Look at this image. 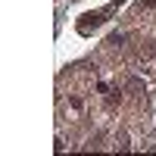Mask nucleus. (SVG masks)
I'll list each match as a JSON object with an SVG mask.
<instances>
[{
  "mask_svg": "<svg viewBox=\"0 0 156 156\" xmlns=\"http://www.w3.org/2000/svg\"><path fill=\"white\" fill-rule=\"evenodd\" d=\"M112 50H122L125 47V34H119V31H115V34H109V41H106Z\"/></svg>",
  "mask_w": 156,
  "mask_h": 156,
  "instance_id": "1",
  "label": "nucleus"
},
{
  "mask_svg": "<svg viewBox=\"0 0 156 156\" xmlns=\"http://www.w3.org/2000/svg\"><path fill=\"white\" fill-rule=\"evenodd\" d=\"M140 6H156V0H140Z\"/></svg>",
  "mask_w": 156,
  "mask_h": 156,
  "instance_id": "5",
  "label": "nucleus"
},
{
  "mask_svg": "<svg viewBox=\"0 0 156 156\" xmlns=\"http://www.w3.org/2000/svg\"><path fill=\"white\" fill-rule=\"evenodd\" d=\"M115 147H119V150H128V147H131V144H128V134H125V131L115 134Z\"/></svg>",
  "mask_w": 156,
  "mask_h": 156,
  "instance_id": "2",
  "label": "nucleus"
},
{
  "mask_svg": "<svg viewBox=\"0 0 156 156\" xmlns=\"http://www.w3.org/2000/svg\"><path fill=\"white\" fill-rule=\"evenodd\" d=\"M140 56H156V41H147L140 47Z\"/></svg>",
  "mask_w": 156,
  "mask_h": 156,
  "instance_id": "3",
  "label": "nucleus"
},
{
  "mask_svg": "<svg viewBox=\"0 0 156 156\" xmlns=\"http://www.w3.org/2000/svg\"><path fill=\"white\" fill-rule=\"evenodd\" d=\"M125 87H128V90H144V81H140V78H128Z\"/></svg>",
  "mask_w": 156,
  "mask_h": 156,
  "instance_id": "4",
  "label": "nucleus"
},
{
  "mask_svg": "<svg viewBox=\"0 0 156 156\" xmlns=\"http://www.w3.org/2000/svg\"><path fill=\"white\" fill-rule=\"evenodd\" d=\"M122 3H125V0H112V6H122Z\"/></svg>",
  "mask_w": 156,
  "mask_h": 156,
  "instance_id": "6",
  "label": "nucleus"
}]
</instances>
